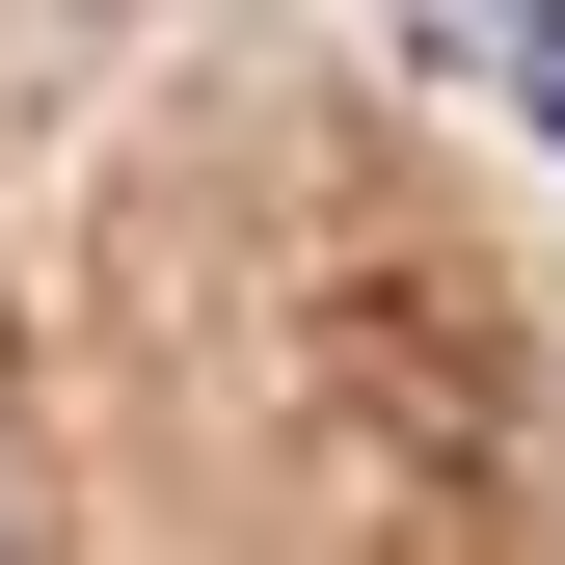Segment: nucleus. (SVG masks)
Returning a JSON list of instances; mask_svg holds the SVG:
<instances>
[{"label":"nucleus","instance_id":"obj_2","mask_svg":"<svg viewBox=\"0 0 565 565\" xmlns=\"http://www.w3.org/2000/svg\"><path fill=\"white\" fill-rule=\"evenodd\" d=\"M0 565H28V512H0Z\"/></svg>","mask_w":565,"mask_h":565},{"label":"nucleus","instance_id":"obj_1","mask_svg":"<svg viewBox=\"0 0 565 565\" xmlns=\"http://www.w3.org/2000/svg\"><path fill=\"white\" fill-rule=\"evenodd\" d=\"M484 28H512V82H539V135H565V0H484Z\"/></svg>","mask_w":565,"mask_h":565}]
</instances>
